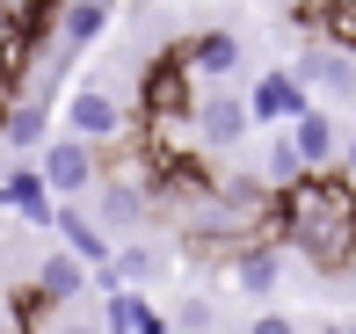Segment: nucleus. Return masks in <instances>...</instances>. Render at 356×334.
<instances>
[{
	"mask_svg": "<svg viewBox=\"0 0 356 334\" xmlns=\"http://www.w3.org/2000/svg\"><path fill=\"white\" fill-rule=\"evenodd\" d=\"M277 233L313 269H349V254H356V189H349V174H327V167L291 174L284 203H277Z\"/></svg>",
	"mask_w": 356,
	"mask_h": 334,
	"instance_id": "nucleus-1",
	"label": "nucleus"
},
{
	"mask_svg": "<svg viewBox=\"0 0 356 334\" xmlns=\"http://www.w3.org/2000/svg\"><path fill=\"white\" fill-rule=\"evenodd\" d=\"M37 174H44V189H51V197H88L95 174H102V160H95L88 138L58 131V138H44V146H37Z\"/></svg>",
	"mask_w": 356,
	"mask_h": 334,
	"instance_id": "nucleus-2",
	"label": "nucleus"
},
{
	"mask_svg": "<svg viewBox=\"0 0 356 334\" xmlns=\"http://www.w3.org/2000/svg\"><path fill=\"white\" fill-rule=\"evenodd\" d=\"M291 81H298L305 94H327V102H349V94H356V58L342 51V44H305V51L291 58Z\"/></svg>",
	"mask_w": 356,
	"mask_h": 334,
	"instance_id": "nucleus-3",
	"label": "nucleus"
},
{
	"mask_svg": "<svg viewBox=\"0 0 356 334\" xmlns=\"http://www.w3.org/2000/svg\"><path fill=\"white\" fill-rule=\"evenodd\" d=\"M102 182V174H95ZM153 211V197H145V182H131V174H109L102 189H95V226H102V240L117 247V240H131V226Z\"/></svg>",
	"mask_w": 356,
	"mask_h": 334,
	"instance_id": "nucleus-4",
	"label": "nucleus"
},
{
	"mask_svg": "<svg viewBox=\"0 0 356 334\" xmlns=\"http://www.w3.org/2000/svg\"><path fill=\"white\" fill-rule=\"evenodd\" d=\"M248 124H254V117H248V94H204V102H189V131H197L211 153L240 146Z\"/></svg>",
	"mask_w": 356,
	"mask_h": 334,
	"instance_id": "nucleus-5",
	"label": "nucleus"
},
{
	"mask_svg": "<svg viewBox=\"0 0 356 334\" xmlns=\"http://www.w3.org/2000/svg\"><path fill=\"white\" fill-rule=\"evenodd\" d=\"M189 81H197V73L182 66V51L153 58V73L138 81V109H145V117H189V102H197V94H189Z\"/></svg>",
	"mask_w": 356,
	"mask_h": 334,
	"instance_id": "nucleus-6",
	"label": "nucleus"
},
{
	"mask_svg": "<svg viewBox=\"0 0 356 334\" xmlns=\"http://www.w3.org/2000/svg\"><path fill=\"white\" fill-rule=\"evenodd\" d=\"M66 131H73V138H88V146H109V138H124V131H131V117L117 109V94L80 87L73 102H66Z\"/></svg>",
	"mask_w": 356,
	"mask_h": 334,
	"instance_id": "nucleus-7",
	"label": "nucleus"
},
{
	"mask_svg": "<svg viewBox=\"0 0 356 334\" xmlns=\"http://www.w3.org/2000/svg\"><path fill=\"white\" fill-rule=\"evenodd\" d=\"M225 283H233L240 298H269L284 283V247L277 240H240L233 247V269H225Z\"/></svg>",
	"mask_w": 356,
	"mask_h": 334,
	"instance_id": "nucleus-8",
	"label": "nucleus"
},
{
	"mask_svg": "<svg viewBox=\"0 0 356 334\" xmlns=\"http://www.w3.org/2000/svg\"><path fill=\"white\" fill-rule=\"evenodd\" d=\"M51 233H58V247H66L73 262H88V269H102V262H109V240H102V226H95V218L80 211L73 197H58V203H51Z\"/></svg>",
	"mask_w": 356,
	"mask_h": 334,
	"instance_id": "nucleus-9",
	"label": "nucleus"
},
{
	"mask_svg": "<svg viewBox=\"0 0 356 334\" xmlns=\"http://www.w3.org/2000/svg\"><path fill=\"white\" fill-rule=\"evenodd\" d=\"M284 138H291V153H298L305 167H334V153H342V131H334V117H327V109H313V102H305L298 117L284 124Z\"/></svg>",
	"mask_w": 356,
	"mask_h": 334,
	"instance_id": "nucleus-10",
	"label": "nucleus"
},
{
	"mask_svg": "<svg viewBox=\"0 0 356 334\" xmlns=\"http://www.w3.org/2000/svg\"><path fill=\"white\" fill-rule=\"evenodd\" d=\"M51 138V102L29 94V102H0V146L8 153H37Z\"/></svg>",
	"mask_w": 356,
	"mask_h": 334,
	"instance_id": "nucleus-11",
	"label": "nucleus"
},
{
	"mask_svg": "<svg viewBox=\"0 0 356 334\" xmlns=\"http://www.w3.org/2000/svg\"><path fill=\"white\" fill-rule=\"evenodd\" d=\"M95 327H102V334H168V320L145 306V291H131V283H109L102 320H95Z\"/></svg>",
	"mask_w": 356,
	"mask_h": 334,
	"instance_id": "nucleus-12",
	"label": "nucleus"
},
{
	"mask_svg": "<svg viewBox=\"0 0 356 334\" xmlns=\"http://www.w3.org/2000/svg\"><path fill=\"white\" fill-rule=\"evenodd\" d=\"M51 189H44V174L37 167H15V174H0V211H15L22 226H51Z\"/></svg>",
	"mask_w": 356,
	"mask_h": 334,
	"instance_id": "nucleus-13",
	"label": "nucleus"
},
{
	"mask_svg": "<svg viewBox=\"0 0 356 334\" xmlns=\"http://www.w3.org/2000/svg\"><path fill=\"white\" fill-rule=\"evenodd\" d=\"M305 102H313V94L291 81V73H262V81L248 87V117H254V124H291Z\"/></svg>",
	"mask_w": 356,
	"mask_h": 334,
	"instance_id": "nucleus-14",
	"label": "nucleus"
},
{
	"mask_svg": "<svg viewBox=\"0 0 356 334\" xmlns=\"http://www.w3.org/2000/svg\"><path fill=\"white\" fill-rule=\"evenodd\" d=\"M240 37H225V29H211V37H197V44H182V66L197 73V81H225V73H240Z\"/></svg>",
	"mask_w": 356,
	"mask_h": 334,
	"instance_id": "nucleus-15",
	"label": "nucleus"
},
{
	"mask_svg": "<svg viewBox=\"0 0 356 334\" xmlns=\"http://www.w3.org/2000/svg\"><path fill=\"white\" fill-rule=\"evenodd\" d=\"M80 291H88V262H73L66 247L37 262V298H51V306H73Z\"/></svg>",
	"mask_w": 356,
	"mask_h": 334,
	"instance_id": "nucleus-16",
	"label": "nucleus"
},
{
	"mask_svg": "<svg viewBox=\"0 0 356 334\" xmlns=\"http://www.w3.org/2000/svg\"><path fill=\"white\" fill-rule=\"evenodd\" d=\"M109 276L131 283V291H145L153 276H168V254L145 247V240H117V247H109Z\"/></svg>",
	"mask_w": 356,
	"mask_h": 334,
	"instance_id": "nucleus-17",
	"label": "nucleus"
},
{
	"mask_svg": "<svg viewBox=\"0 0 356 334\" xmlns=\"http://www.w3.org/2000/svg\"><path fill=\"white\" fill-rule=\"evenodd\" d=\"M58 29H66V51L95 44L109 29V0H66V8H58Z\"/></svg>",
	"mask_w": 356,
	"mask_h": 334,
	"instance_id": "nucleus-18",
	"label": "nucleus"
},
{
	"mask_svg": "<svg viewBox=\"0 0 356 334\" xmlns=\"http://www.w3.org/2000/svg\"><path fill=\"white\" fill-rule=\"evenodd\" d=\"M262 174H269V182H291V174H305V160H298V153H291V138L277 131V138H269V153H262Z\"/></svg>",
	"mask_w": 356,
	"mask_h": 334,
	"instance_id": "nucleus-19",
	"label": "nucleus"
},
{
	"mask_svg": "<svg viewBox=\"0 0 356 334\" xmlns=\"http://www.w3.org/2000/svg\"><path fill=\"white\" fill-rule=\"evenodd\" d=\"M175 327H182V334H211V327H218V306H211V298H182Z\"/></svg>",
	"mask_w": 356,
	"mask_h": 334,
	"instance_id": "nucleus-20",
	"label": "nucleus"
},
{
	"mask_svg": "<svg viewBox=\"0 0 356 334\" xmlns=\"http://www.w3.org/2000/svg\"><path fill=\"white\" fill-rule=\"evenodd\" d=\"M248 334H298L291 312H262V320H248Z\"/></svg>",
	"mask_w": 356,
	"mask_h": 334,
	"instance_id": "nucleus-21",
	"label": "nucleus"
},
{
	"mask_svg": "<svg viewBox=\"0 0 356 334\" xmlns=\"http://www.w3.org/2000/svg\"><path fill=\"white\" fill-rule=\"evenodd\" d=\"M51 334H102V327H95V320H66V312H58V327Z\"/></svg>",
	"mask_w": 356,
	"mask_h": 334,
	"instance_id": "nucleus-22",
	"label": "nucleus"
},
{
	"mask_svg": "<svg viewBox=\"0 0 356 334\" xmlns=\"http://www.w3.org/2000/svg\"><path fill=\"white\" fill-rule=\"evenodd\" d=\"M334 160H349V182H356V138H342V153H334Z\"/></svg>",
	"mask_w": 356,
	"mask_h": 334,
	"instance_id": "nucleus-23",
	"label": "nucleus"
},
{
	"mask_svg": "<svg viewBox=\"0 0 356 334\" xmlns=\"http://www.w3.org/2000/svg\"><path fill=\"white\" fill-rule=\"evenodd\" d=\"M15 327V312H8V291H0V334H8Z\"/></svg>",
	"mask_w": 356,
	"mask_h": 334,
	"instance_id": "nucleus-24",
	"label": "nucleus"
},
{
	"mask_svg": "<svg viewBox=\"0 0 356 334\" xmlns=\"http://www.w3.org/2000/svg\"><path fill=\"white\" fill-rule=\"evenodd\" d=\"M15 8H22V0H0V15H15Z\"/></svg>",
	"mask_w": 356,
	"mask_h": 334,
	"instance_id": "nucleus-25",
	"label": "nucleus"
},
{
	"mask_svg": "<svg viewBox=\"0 0 356 334\" xmlns=\"http://www.w3.org/2000/svg\"><path fill=\"white\" fill-rule=\"evenodd\" d=\"M0 262H8V233H0Z\"/></svg>",
	"mask_w": 356,
	"mask_h": 334,
	"instance_id": "nucleus-26",
	"label": "nucleus"
},
{
	"mask_svg": "<svg viewBox=\"0 0 356 334\" xmlns=\"http://www.w3.org/2000/svg\"><path fill=\"white\" fill-rule=\"evenodd\" d=\"M320 334H342V327H320Z\"/></svg>",
	"mask_w": 356,
	"mask_h": 334,
	"instance_id": "nucleus-27",
	"label": "nucleus"
},
{
	"mask_svg": "<svg viewBox=\"0 0 356 334\" xmlns=\"http://www.w3.org/2000/svg\"><path fill=\"white\" fill-rule=\"evenodd\" d=\"M349 269H356V254H349Z\"/></svg>",
	"mask_w": 356,
	"mask_h": 334,
	"instance_id": "nucleus-28",
	"label": "nucleus"
},
{
	"mask_svg": "<svg viewBox=\"0 0 356 334\" xmlns=\"http://www.w3.org/2000/svg\"><path fill=\"white\" fill-rule=\"evenodd\" d=\"M349 189H356V182H349Z\"/></svg>",
	"mask_w": 356,
	"mask_h": 334,
	"instance_id": "nucleus-29",
	"label": "nucleus"
}]
</instances>
